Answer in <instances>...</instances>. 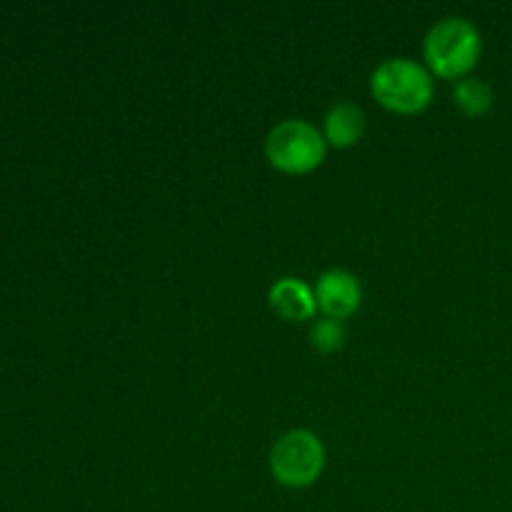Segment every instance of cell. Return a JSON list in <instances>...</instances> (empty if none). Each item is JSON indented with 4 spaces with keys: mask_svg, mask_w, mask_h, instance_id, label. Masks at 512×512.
Masks as SVG:
<instances>
[{
    "mask_svg": "<svg viewBox=\"0 0 512 512\" xmlns=\"http://www.w3.org/2000/svg\"><path fill=\"white\" fill-rule=\"evenodd\" d=\"M483 38L468 18L450 15L428 30L423 55L428 68L443 80H463L478 65Z\"/></svg>",
    "mask_w": 512,
    "mask_h": 512,
    "instance_id": "6da1fadb",
    "label": "cell"
},
{
    "mask_svg": "<svg viewBox=\"0 0 512 512\" xmlns=\"http://www.w3.org/2000/svg\"><path fill=\"white\" fill-rule=\"evenodd\" d=\"M453 100L468 118H478L493 108V88L480 78H463L455 83Z\"/></svg>",
    "mask_w": 512,
    "mask_h": 512,
    "instance_id": "ba28073f",
    "label": "cell"
},
{
    "mask_svg": "<svg viewBox=\"0 0 512 512\" xmlns=\"http://www.w3.org/2000/svg\"><path fill=\"white\" fill-rule=\"evenodd\" d=\"M268 303L275 315L283 320H310L318 310V300H315V290L305 285L298 278H280L275 280L273 288L268 293Z\"/></svg>",
    "mask_w": 512,
    "mask_h": 512,
    "instance_id": "8992f818",
    "label": "cell"
},
{
    "mask_svg": "<svg viewBox=\"0 0 512 512\" xmlns=\"http://www.w3.org/2000/svg\"><path fill=\"white\" fill-rule=\"evenodd\" d=\"M315 300H318V308L323 310L325 318L345 320L360 308L363 288L353 273L333 268L325 270L315 283Z\"/></svg>",
    "mask_w": 512,
    "mask_h": 512,
    "instance_id": "5b68a950",
    "label": "cell"
},
{
    "mask_svg": "<svg viewBox=\"0 0 512 512\" xmlns=\"http://www.w3.org/2000/svg\"><path fill=\"white\" fill-rule=\"evenodd\" d=\"M328 153L323 133L308 120H283L265 138V158L285 175L313 173Z\"/></svg>",
    "mask_w": 512,
    "mask_h": 512,
    "instance_id": "3957f363",
    "label": "cell"
},
{
    "mask_svg": "<svg viewBox=\"0 0 512 512\" xmlns=\"http://www.w3.org/2000/svg\"><path fill=\"white\" fill-rule=\"evenodd\" d=\"M345 325L343 320H333V318H323L315 320L313 328H310V343H313L315 350L320 353H335L345 345Z\"/></svg>",
    "mask_w": 512,
    "mask_h": 512,
    "instance_id": "9c48e42d",
    "label": "cell"
},
{
    "mask_svg": "<svg viewBox=\"0 0 512 512\" xmlns=\"http://www.w3.org/2000/svg\"><path fill=\"white\" fill-rule=\"evenodd\" d=\"M365 133V113L353 103H340L328 110L323 123L325 143L335 148H353Z\"/></svg>",
    "mask_w": 512,
    "mask_h": 512,
    "instance_id": "52a82bcc",
    "label": "cell"
},
{
    "mask_svg": "<svg viewBox=\"0 0 512 512\" xmlns=\"http://www.w3.org/2000/svg\"><path fill=\"white\" fill-rule=\"evenodd\" d=\"M325 468V448L310 430H290L275 440L270 450V473L278 485L290 490H303L318 483Z\"/></svg>",
    "mask_w": 512,
    "mask_h": 512,
    "instance_id": "277c9868",
    "label": "cell"
},
{
    "mask_svg": "<svg viewBox=\"0 0 512 512\" xmlns=\"http://www.w3.org/2000/svg\"><path fill=\"white\" fill-rule=\"evenodd\" d=\"M433 75L410 58H388L370 75V93L400 115L423 113L433 100Z\"/></svg>",
    "mask_w": 512,
    "mask_h": 512,
    "instance_id": "7a4b0ae2",
    "label": "cell"
}]
</instances>
